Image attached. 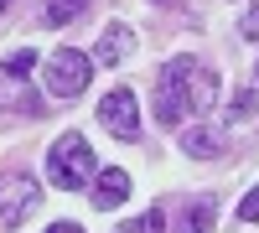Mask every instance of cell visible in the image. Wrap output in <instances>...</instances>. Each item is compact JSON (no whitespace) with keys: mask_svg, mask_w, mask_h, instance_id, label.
Instances as JSON below:
<instances>
[{"mask_svg":"<svg viewBox=\"0 0 259 233\" xmlns=\"http://www.w3.org/2000/svg\"><path fill=\"white\" fill-rule=\"evenodd\" d=\"M218 99V73L202 68L197 57H171L161 78H156V119L161 124H182L187 114L212 109Z\"/></svg>","mask_w":259,"mask_h":233,"instance_id":"obj_1","label":"cell"},{"mask_svg":"<svg viewBox=\"0 0 259 233\" xmlns=\"http://www.w3.org/2000/svg\"><path fill=\"white\" fill-rule=\"evenodd\" d=\"M47 176H52V187H62V192H78L83 181L99 176L94 145L83 140V135H57L52 151H47Z\"/></svg>","mask_w":259,"mask_h":233,"instance_id":"obj_2","label":"cell"},{"mask_svg":"<svg viewBox=\"0 0 259 233\" xmlns=\"http://www.w3.org/2000/svg\"><path fill=\"white\" fill-rule=\"evenodd\" d=\"M94 83V57H83L78 47H57L47 57V94L52 99H78Z\"/></svg>","mask_w":259,"mask_h":233,"instance_id":"obj_3","label":"cell"},{"mask_svg":"<svg viewBox=\"0 0 259 233\" xmlns=\"http://www.w3.org/2000/svg\"><path fill=\"white\" fill-rule=\"evenodd\" d=\"M36 202H41L36 176H21V171L0 176V223H6V228H21V223L36 213Z\"/></svg>","mask_w":259,"mask_h":233,"instance_id":"obj_4","label":"cell"},{"mask_svg":"<svg viewBox=\"0 0 259 233\" xmlns=\"http://www.w3.org/2000/svg\"><path fill=\"white\" fill-rule=\"evenodd\" d=\"M99 119H104V130L119 135V140H140V104L130 88H109L99 99Z\"/></svg>","mask_w":259,"mask_h":233,"instance_id":"obj_5","label":"cell"},{"mask_svg":"<svg viewBox=\"0 0 259 233\" xmlns=\"http://www.w3.org/2000/svg\"><path fill=\"white\" fill-rule=\"evenodd\" d=\"M0 109H16V114H41V94L31 88L16 68H0Z\"/></svg>","mask_w":259,"mask_h":233,"instance_id":"obj_6","label":"cell"},{"mask_svg":"<svg viewBox=\"0 0 259 233\" xmlns=\"http://www.w3.org/2000/svg\"><path fill=\"white\" fill-rule=\"evenodd\" d=\"M124 197H130V176L119 171V166H104L99 181H94V207H99V213H114Z\"/></svg>","mask_w":259,"mask_h":233,"instance_id":"obj_7","label":"cell"},{"mask_svg":"<svg viewBox=\"0 0 259 233\" xmlns=\"http://www.w3.org/2000/svg\"><path fill=\"white\" fill-rule=\"evenodd\" d=\"M130 47H135L130 26H124V21H109V26H104V36H99V52H94V62H119Z\"/></svg>","mask_w":259,"mask_h":233,"instance_id":"obj_8","label":"cell"},{"mask_svg":"<svg viewBox=\"0 0 259 233\" xmlns=\"http://www.w3.org/2000/svg\"><path fill=\"white\" fill-rule=\"evenodd\" d=\"M83 11H89V0H47V6H41V26L57 31V26H68L73 16H83Z\"/></svg>","mask_w":259,"mask_h":233,"instance_id":"obj_9","label":"cell"},{"mask_svg":"<svg viewBox=\"0 0 259 233\" xmlns=\"http://www.w3.org/2000/svg\"><path fill=\"white\" fill-rule=\"evenodd\" d=\"M182 145H187V156H223V135L218 130H187Z\"/></svg>","mask_w":259,"mask_h":233,"instance_id":"obj_10","label":"cell"},{"mask_svg":"<svg viewBox=\"0 0 259 233\" xmlns=\"http://www.w3.org/2000/svg\"><path fill=\"white\" fill-rule=\"evenodd\" d=\"M119 233H166V207H150L140 223H124Z\"/></svg>","mask_w":259,"mask_h":233,"instance_id":"obj_11","label":"cell"},{"mask_svg":"<svg viewBox=\"0 0 259 233\" xmlns=\"http://www.w3.org/2000/svg\"><path fill=\"white\" fill-rule=\"evenodd\" d=\"M254 109H259V99H254V88H239V94H233V104H228V119L239 124V119H249Z\"/></svg>","mask_w":259,"mask_h":233,"instance_id":"obj_12","label":"cell"},{"mask_svg":"<svg viewBox=\"0 0 259 233\" xmlns=\"http://www.w3.org/2000/svg\"><path fill=\"white\" fill-rule=\"evenodd\" d=\"M187 233H212V202H192V213H187Z\"/></svg>","mask_w":259,"mask_h":233,"instance_id":"obj_13","label":"cell"},{"mask_svg":"<svg viewBox=\"0 0 259 233\" xmlns=\"http://www.w3.org/2000/svg\"><path fill=\"white\" fill-rule=\"evenodd\" d=\"M239 218H244V223H259V187H254V192L239 202Z\"/></svg>","mask_w":259,"mask_h":233,"instance_id":"obj_14","label":"cell"},{"mask_svg":"<svg viewBox=\"0 0 259 233\" xmlns=\"http://www.w3.org/2000/svg\"><path fill=\"white\" fill-rule=\"evenodd\" d=\"M6 68H16V73H31V68H36V52H16V57L6 62Z\"/></svg>","mask_w":259,"mask_h":233,"instance_id":"obj_15","label":"cell"},{"mask_svg":"<svg viewBox=\"0 0 259 233\" xmlns=\"http://www.w3.org/2000/svg\"><path fill=\"white\" fill-rule=\"evenodd\" d=\"M244 36L259 41V6H249V16H244Z\"/></svg>","mask_w":259,"mask_h":233,"instance_id":"obj_16","label":"cell"},{"mask_svg":"<svg viewBox=\"0 0 259 233\" xmlns=\"http://www.w3.org/2000/svg\"><path fill=\"white\" fill-rule=\"evenodd\" d=\"M47 233H83V228H78V223H52Z\"/></svg>","mask_w":259,"mask_h":233,"instance_id":"obj_17","label":"cell"},{"mask_svg":"<svg viewBox=\"0 0 259 233\" xmlns=\"http://www.w3.org/2000/svg\"><path fill=\"white\" fill-rule=\"evenodd\" d=\"M156 6H171V0H156Z\"/></svg>","mask_w":259,"mask_h":233,"instance_id":"obj_18","label":"cell"},{"mask_svg":"<svg viewBox=\"0 0 259 233\" xmlns=\"http://www.w3.org/2000/svg\"><path fill=\"white\" fill-rule=\"evenodd\" d=\"M0 11H6V0H0Z\"/></svg>","mask_w":259,"mask_h":233,"instance_id":"obj_19","label":"cell"}]
</instances>
